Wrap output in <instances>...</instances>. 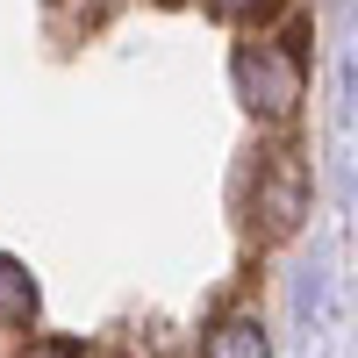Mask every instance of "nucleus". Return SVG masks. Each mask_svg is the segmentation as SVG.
<instances>
[{"instance_id":"nucleus-1","label":"nucleus","mask_w":358,"mask_h":358,"mask_svg":"<svg viewBox=\"0 0 358 358\" xmlns=\"http://www.w3.org/2000/svg\"><path fill=\"white\" fill-rule=\"evenodd\" d=\"M236 94L258 122H294L308 101V57H301V36H244L236 43Z\"/></svg>"},{"instance_id":"nucleus-2","label":"nucleus","mask_w":358,"mask_h":358,"mask_svg":"<svg viewBox=\"0 0 358 358\" xmlns=\"http://www.w3.org/2000/svg\"><path fill=\"white\" fill-rule=\"evenodd\" d=\"M308 215V165L294 143H273V151H258V172H251V236L258 244H287L294 229Z\"/></svg>"},{"instance_id":"nucleus-3","label":"nucleus","mask_w":358,"mask_h":358,"mask_svg":"<svg viewBox=\"0 0 358 358\" xmlns=\"http://www.w3.org/2000/svg\"><path fill=\"white\" fill-rule=\"evenodd\" d=\"M201 358H265V322L251 308H229L215 330L201 337Z\"/></svg>"},{"instance_id":"nucleus-4","label":"nucleus","mask_w":358,"mask_h":358,"mask_svg":"<svg viewBox=\"0 0 358 358\" xmlns=\"http://www.w3.org/2000/svg\"><path fill=\"white\" fill-rule=\"evenodd\" d=\"M29 322H36V280L0 258V330H29Z\"/></svg>"},{"instance_id":"nucleus-5","label":"nucleus","mask_w":358,"mask_h":358,"mask_svg":"<svg viewBox=\"0 0 358 358\" xmlns=\"http://www.w3.org/2000/svg\"><path fill=\"white\" fill-rule=\"evenodd\" d=\"M273 8H280V0H208V15H222V22H258Z\"/></svg>"},{"instance_id":"nucleus-6","label":"nucleus","mask_w":358,"mask_h":358,"mask_svg":"<svg viewBox=\"0 0 358 358\" xmlns=\"http://www.w3.org/2000/svg\"><path fill=\"white\" fill-rule=\"evenodd\" d=\"M22 358H108L101 344H29Z\"/></svg>"}]
</instances>
